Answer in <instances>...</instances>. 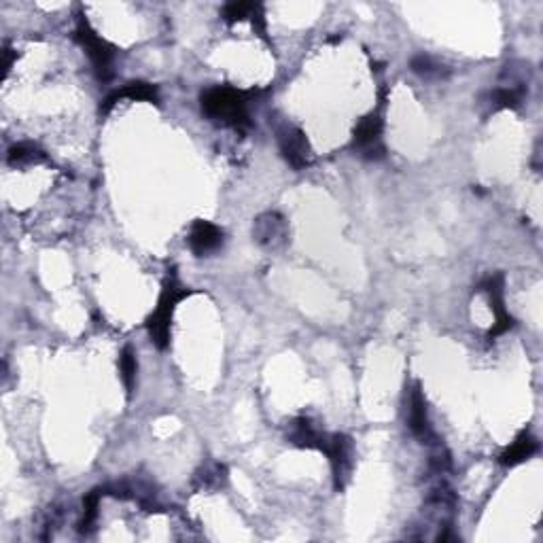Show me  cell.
Instances as JSON below:
<instances>
[{"label": "cell", "mask_w": 543, "mask_h": 543, "mask_svg": "<svg viewBox=\"0 0 543 543\" xmlns=\"http://www.w3.org/2000/svg\"><path fill=\"white\" fill-rule=\"evenodd\" d=\"M251 96V92H242L230 85H214L200 94V106L211 121L245 134L251 129V117H248Z\"/></svg>", "instance_id": "obj_1"}, {"label": "cell", "mask_w": 543, "mask_h": 543, "mask_svg": "<svg viewBox=\"0 0 543 543\" xmlns=\"http://www.w3.org/2000/svg\"><path fill=\"white\" fill-rule=\"evenodd\" d=\"M191 288L180 287L177 274H168L166 282H163L162 296L157 299L155 310L146 319V331H149L151 342L160 350H166L170 344V327H172V316L177 305L191 296Z\"/></svg>", "instance_id": "obj_2"}, {"label": "cell", "mask_w": 543, "mask_h": 543, "mask_svg": "<svg viewBox=\"0 0 543 543\" xmlns=\"http://www.w3.org/2000/svg\"><path fill=\"white\" fill-rule=\"evenodd\" d=\"M75 38H77V43L85 49V54H88L89 62H92L96 79H98L100 83L111 81L113 64H115L117 49L113 47V45L106 41V38H102L100 34L94 30L92 24H89L88 17H85V15H79Z\"/></svg>", "instance_id": "obj_3"}, {"label": "cell", "mask_w": 543, "mask_h": 543, "mask_svg": "<svg viewBox=\"0 0 543 543\" xmlns=\"http://www.w3.org/2000/svg\"><path fill=\"white\" fill-rule=\"evenodd\" d=\"M322 455L330 458L333 473V489L342 492L350 482L355 467V446L353 439L344 433H327L325 444L321 448Z\"/></svg>", "instance_id": "obj_4"}, {"label": "cell", "mask_w": 543, "mask_h": 543, "mask_svg": "<svg viewBox=\"0 0 543 543\" xmlns=\"http://www.w3.org/2000/svg\"><path fill=\"white\" fill-rule=\"evenodd\" d=\"M382 129L384 119L380 111H372L356 123L353 132V149L361 157L370 162H378L384 157V143H382Z\"/></svg>", "instance_id": "obj_5"}, {"label": "cell", "mask_w": 543, "mask_h": 543, "mask_svg": "<svg viewBox=\"0 0 543 543\" xmlns=\"http://www.w3.org/2000/svg\"><path fill=\"white\" fill-rule=\"evenodd\" d=\"M405 422L410 427V431L421 444L433 446L438 444V435H435L431 422H429V412H427V399L421 384H412L410 393H407V404H405Z\"/></svg>", "instance_id": "obj_6"}, {"label": "cell", "mask_w": 543, "mask_h": 543, "mask_svg": "<svg viewBox=\"0 0 543 543\" xmlns=\"http://www.w3.org/2000/svg\"><path fill=\"white\" fill-rule=\"evenodd\" d=\"M480 288L489 296L490 310L492 314H495V325H492V330L489 331V339H495L516 325L514 316L509 314L505 308V279H503V274H492L480 285Z\"/></svg>", "instance_id": "obj_7"}, {"label": "cell", "mask_w": 543, "mask_h": 543, "mask_svg": "<svg viewBox=\"0 0 543 543\" xmlns=\"http://www.w3.org/2000/svg\"><path fill=\"white\" fill-rule=\"evenodd\" d=\"M276 140H279L282 157L293 170H304L310 166V145L302 129L285 123V126L276 129Z\"/></svg>", "instance_id": "obj_8"}, {"label": "cell", "mask_w": 543, "mask_h": 543, "mask_svg": "<svg viewBox=\"0 0 543 543\" xmlns=\"http://www.w3.org/2000/svg\"><path fill=\"white\" fill-rule=\"evenodd\" d=\"M253 238L263 248H282L288 240V225L279 213H263L255 219Z\"/></svg>", "instance_id": "obj_9"}, {"label": "cell", "mask_w": 543, "mask_h": 543, "mask_svg": "<svg viewBox=\"0 0 543 543\" xmlns=\"http://www.w3.org/2000/svg\"><path fill=\"white\" fill-rule=\"evenodd\" d=\"M225 234L223 230L219 228V225L211 223V221H202L197 219L194 225H191L189 238H187V242H189L191 253L196 255V257H206V255L217 253L221 246H223Z\"/></svg>", "instance_id": "obj_10"}, {"label": "cell", "mask_w": 543, "mask_h": 543, "mask_svg": "<svg viewBox=\"0 0 543 543\" xmlns=\"http://www.w3.org/2000/svg\"><path fill=\"white\" fill-rule=\"evenodd\" d=\"M126 98L134 100V102H153V104H157V102H160V89L151 83L132 81V83L123 85L121 89H115V92H111L109 96H106L100 104V113L102 115H109V113L113 111V106H115L119 100H126Z\"/></svg>", "instance_id": "obj_11"}, {"label": "cell", "mask_w": 543, "mask_h": 543, "mask_svg": "<svg viewBox=\"0 0 543 543\" xmlns=\"http://www.w3.org/2000/svg\"><path fill=\"white\" fill-rule=\"evenodd\" d=\"M325 438H327V433L321 431V429L316 427V424L310 421L308 416L293 418L287 427V439L291 441L293 446H297V448H304V450L321 452L322 444H325Z\"/></svg>", "instance_id": "obj_12"}, {"label": "cell", "mask_w": 543, "mask_h": 543, "mask_svg": "<svg viewBox=\"0 0 543 543\" xmlns=\"http://www.w3.org/2000/svg\"><path fill=\"white\" fill-rule=\"evenodd\" d=\"M537 448H539V444H537V439L530 435V431H522L501 452L499 463L503 467H516L520 463L529 461L537 452Z\"/></svg>", "instance_id": "obj_13"}, {"label": "cell", "mask_w": 543, "mask_h": 543, "mask_svg": "<svg viewBox=\"0 0 543 543\" xmlns=\"http://www.w3.org/2000/svg\"><path fill=\"white\" fill-rule=\"evenodd\" d=\"M228 484V467L223 463H208L194 475L196 490H219Z\"/></svg>", "instance_id": "obj_14"}, {"label": "cell", "mask_w": 543, "mask_h": 543, "mask_svg": "<svg viewBox=\"0 0 543 543\" xmlns=\"http://www.w3.org/2000/svg\"><path fill=\"white\" fill-rule=\"evenodd\" d=\"M7 162H9V166H28V163L47 162V155H45V151L38 149L37 145L17 143L9 149Z\"/></svg>", "instance_id": "obj_15"}, {"label": "cell", "mask_w": 543, "mask_h": 543, "mask_svg": "<svg viewBox=\"0 0 543 543\" xmlns=\"http://www.w3.org/2000/svg\"><path fill=\"white\" fill-rule=\"evenodd\" d=\"M102 497H104V489H96L85 495L83 516H81V522H79V533H83V535L92 533L94 522L98 520V507H100Z\"/></svg>", "instance_id": "obj_16"}, {"label": "cell", "mask_w": 543, "mask_h": 543, "mask_svg": "<svg viewBox=\"0 0 543 543\" xmlns=\"http://www.w3.org/2000/svg\"><path fill=\"white\" fill-rule=\"evenodd\" d=\"M119 372H121V382L126 387L128 397H132L136 388V373H138V361L132 347H126L119 355Z\"/></svg>", "instance_id": "obj_17"}, {"label": "cell", "mask_w": 543, "mask_h": 543, "mask_svg": "<svg viewBox=\"0 0 543 543\" xmlns=\"http://www.w3.org/2000/svg\"><path fill=\"white\" fill-rule=\"evenodd\" d=\"M410 66H412V71H414L416 75L422 79H441V77L448 75V71H446L439 62H435L431 55H424V54L414 55L410 62Z\"/></svg>", "instance_id": "obj_18"}, {"label": "cell", "mask_w": 543, "mask_h": 543, "mask_svg": "<svg viewBox=\"0 0 543 543\" xmlns=\"http://www.w3.org/2000/svg\"><path fill=\"white\" fill-rule=\"evenodd\" d=\"M524 94V85H507V88L495 89L492 102H495V106H499V109H516V106L522 104Z\"/></svg>", "instance_id": "obj_19"}, {"label": "cell", "mask_w": 543, "mask_h": 543, "mask_svg": "<svg viewBox=\"0 0 543 543\" xmlns=\"http://www.w3.org/2000/svg\"><path fill=\"white\" fill-rule=\"evenodd\" d=\"M255 3H242V0H234V3H228L221 11V15H223V20L228 21V24H234V21H242L246 20V17H251L253 13Z\"/></svg>", "instance_id": "obj_20"}, {"label": "cell", "mask_w": 543, "mask_h": 543, "mask_svg": "<svg viewBox=\"0 0 543 543\" xmlns=\"http://www.w3.org/2000/svg\"><path fill=\"white\" fill-rule=\"evenodd\" d=\"M11 64H13V54H11L9 45H4V49H3V71H4V75H7V72L11 71Z\"/></svg>", "instance_id": "obj_21"}]
</instances>
